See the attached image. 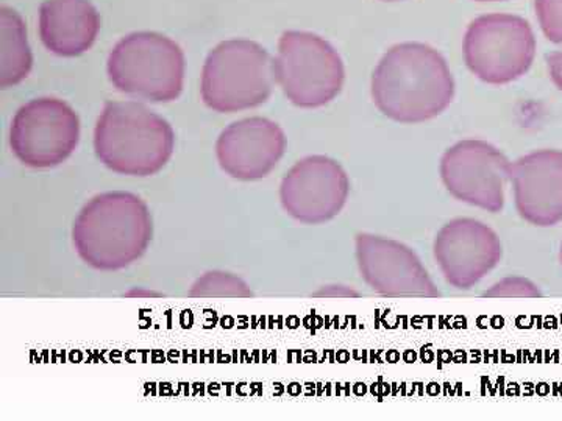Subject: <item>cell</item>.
I'll return each instance as SVG.
<instances>
[{
	"label": "cell",
	"mask_w": 562,
	"mask_h": 421,
	"mask_svg": "<svg viewBox=\"0 0 562 421\" xmlns=\"http://www.w3.org/2000/svg\"><path fill=\"white\" fill-rule=\"evenodd\" d=\"M453 95L454 80L446 58L427 44H397L373 70V103L401 124L435 120L449 109Z\"/></svg>",
	"instance_id": "cell-1"
},
{
	"label": "cell",
	"mask_w": 562,
	"mask_h": 421,
	"mask_svg": "<svg viewBox=\"0 0 562 421\" xmlns=\"http://www.w3.org/2000/svg\"><path fill=\"white\" fill-rule=\"evenodd\" d=\"M154 221L147 203L132 192L92 197L74 221L72 242L85 264L102 272L131 268L149 249Z\"/></svg>",
	"instance_id": "cell-2"
},
{
	"label": "cell",
	"mask_w": 562,
	"mask_h": 421,
	"mask_svg": "<svg viewBox=\"0 0 562 421\" xmlns=\"http://www.w3.org/2000/svg\"><path fill=\"white\" fill-rule=\"evenodd\" d=\"M176 149V133L139 102H109L94 130V150L110 171L128 177L155 175Z\"/></svg>",
	"instance_id": "cell-3"
},
{
	"label": "cell",
	"mask_w": 562,
	"mask_h": 421,
	"mask_svg": "<svg viewBox=\"0 0 562 421\" xmlns=\"http://www.w3.org/2000/svg\"><path fill=\"white\" fill-rule=\"evenodd\" d=\"M106 69L117 91L139 101L168 103L183 91V50L160 33L125 36L111 50Z\"/></svg>",
	"instance_id": "cell-4"
},
{
	"label": "cell",
	"mask_w": 562,
	"mask_h": 421,
	"mask_svg": "<svg viewBox=\"0 0 562 421\" xmlns=\"http://www.w3.org/2000/svg\"><path fill=\"white\" fill-rule=\"evenodd\" d=\"M273 61L255 41L231 39L214 47L202 70L203 102L217 113L257 109L272 94Z\"/></svg>",
	"instance_id": "cell-5"
},
{
	"label": "cell",
	"mask_w": 562,
	"mask_h": 421,
	"mask_svg": "<svg viewBox=\"0 0 562 421\" xmlns=\"http://www.w3.org/2000/svg\"><path fill=\"white\" fill-rule=\"evenodd\" d=\"M273 77L288 101L301 109H319L338 98L346 69L338 52L308 32L281 35Z\"/></svg>",
	"instance_id": "cell-6"
},
{
	"label": "cell",
	"mask_w": 562,
	"mask_h": 421,
	"mask_svg": "<svg viewBox=\"0 0 562 421\" xmlns=\"http://www.w3.org/2000/svg\"><path fill=\"white\" fill-rule=\"evenodd\" d=\"M536 39L530 24L512 14H487L469 25L464 60L480 80L506 84L531 68Z\"/></svg>",
	"instance_id": "cell-7"
},
{
	"label": "cell",
	"mask_w": 562,
	"mask_h": 421,
	"mask_svg": "<svg viewBox=\"0 0 562 421\" xmlns=\"http://www.w3.org/2000/svg\"><path fill=\"white\" fill-rule=\"evenodd\" d=\"M79 140V116L58 99L25 103L11 121V150L27 168L50 169L61 164L77 149Z\"/></svg>",
	"instance_id": "cell-8"
},
{
	"label": "cell",
	"mask_w": 562,
	"mask_h": 421,
	"mask_svg": "<svg viewBox=\"0 0 562 421\" xmlns=\"http://www.w3.org/2000/svg\"><path fill=\"white\" fill-rule=\"evenodd\" d=\"M512 162L486 140L468 139L443 153L441 179L457 201L487 213H501Z\"/></svg>",
	"instance_id": "cell-9"
},
{
	"label": "cell",
	"mask_w": 562,
	"mask_h": 421,
	"mask_svg": "<svg viewBox=\"0 0 562 421\" xmlns=\"http://www.w3.org/2000/svg\"><path fill=\"white\" fill-rule=\"evenodd\" d=\"M355 254L361 278L383 297H441L419 257L405 243L360 232L355 239Z\"/></svg>",
	"instance_id": "cell-10"
},
{
	"label": "cell",
	"mask_w": 562,
	"mask_h": 421,
	"mask_svg": "<svg viewBox=\"0 0 562 421\" xmlns=\"http://www.w3.org/2000/svg\"><path fill=\"white\" fill-rule=\"evenodd\" d=\"M350 194V180L338 161L322 155L295 162L280 186L284 213L305 225L330 221L341 213Z\"/></svg>",
	"instance_id": "cell-11"
},
{
	"label": "cell",
	"mask_w": 562,
	"mask_h": 421,
	"mask_svg": "<svg viewBox=\"0 0 562 421\" xmlns=\"http://www.w3.org/2000/svg\"><path fill=\"white\" fill-rule=\"evenodd\" d=\"M432 253L447 283L468 291L501 264L503 249L497 232L486 224L458 217L438 231Z\"/></svg>",
	"instance_id": "cell-12"
},
{
	"label": "cell",
	"mask_w": 562,
	"mask_h": 421,
	"mask_svg": "<svg viewBox=\"0 0 562 421\" xmlns=\"http://www.w3.org/2000/svg\"><path fill=\"white\" fill-rule=\"evenodd\" d=\"M284 150V132L279 124L266 117L233 122L216 143L222 171L241 181L266 179L283 158Z\"/></svg>",
	"instance_id": "cell-13"
},
{
	"label": "cell",
	"mask_w": 562,
	"mask_h": 421,
	"mask_svg": "<svg viewBox=\"0 0 562 421\" xmlns=\"http://www.w3.org/2000/svg\"><path fill=\"white\" fill-rule=\"evenodd\" d=\"M517 213L535 227H554L562 221V151L538 150L512 164Z\"/></svg>",
	"instance_id": "cell-14"
},
{
	"label": "cell",
	"mask_w": 562,
	"mask_h": 421,
	"mask_svg": "<svg viewBox=\"0 0 562 421\" xmlns=\"http://www.w3.org/2000/svg\"><path fill=\"white\" fill-rule=\"evenodd\" d=\"M101 31V16L90 0H46L40 9V35L58 57L90 50Z\"/></svg>",
	"instance_id": "cell-15"
},
{
	"label": "cell",
	"mask_w": 562,
	"mask_h": 421,
	"mask_svg": "<svg viewBox=\"0 0 562 421\" xmlns=\"http://www.w3.org/2000/svg\"><path fill=\"white\" fill-rule=\"evenodd\" d=\"M33 66L24 21L16 11L0 9V88L7 90L27 79Z\"/></svg>",
	"instance_id": "cell-16"
},
{
	"label": "cell",
	"mask_w": 562,
	"mask_h": 421,
	"mask_svg": "<svg viewBox=\"0 0 562 421\" xmlns=\"http://www.w3.org/2000/svg\"><path fill=\"white\" fill-rule=\"evenodd\" d=\"M188 295L192 298H250L254 292L238 275L213 271L195 280Z\"/></svg>",
	"instance_id": "cell-17"
},
{
	"label": "cell",
	"mask_w": 562,
	"mask_h": 421,
	"mask_svg": "<svg viewBox=\"0 0 562 421\" xmlns=\"http://www.w3.org/2000/svg\"><path fill=\"white\" fill-rule=\"evenodd\" d=\"M542 292L532 281L522 276H509L495 283L490 291L484 292L487 298H538Z\"/></svg>",
	"instance_id": "cell-18"
},
{
	"label": "cell",
	"mask_w": 562,
	"mask_h": 421,
	"mask_svg": "<svg viewBox=\"0 0 562 421\" xmlns=\"http://www.w3.org/2000/svg\"><path fill=\"white\" fill-rule=\"evenodd\" d=\"M536 11L547 38L562 44V0H536Z\"/></svg>",
	"instance_id": "cell-19"
},
{
	"label": "cell",
	"mask_w": 562,
	"mask_h": 421,
	"mask_svg": "<svg viewBox=\"0 0 562 421\" xmlns=\"http://www.w3.org/2000/svg\"><path fill=\"white\" fill-rule=\"evenodd\" d=\"M549 62L550 77L553 83L557 84L558 90L562 91V52H554V54L547 57Z\"/></svg>",
	"instance_id": "cell-20"
},
{
	"label": "cell",
	"mask_w": 562,
	"mask_h": 421,
	"mask_svg": "<svg viewBox=\"0 0 562 421\" xmlns=\"http://www.w3.org/2000/svg\"><path fill=\"white\" fill-rule=\"evenodd\" d=\"M330 287V291L328 289H322L321 292H316V297H328V298H349V297H360V294H358L357 291L349 289V287L346 286H328Z\"/></svg>",
	"instance_id": "cell-21"
},
{
	"label": "cell",
	"mask_w": 562,
	"mask_h": 421,
	"mask_svg": "<svg viewBox=\"0 0 562 421\" xmlns=\"http://www.w3.org/2000/svg\"><path fill=\"white\" fill-rule=\"evenodd\" d=\"M479 2H498V0H479Z\"/></svg>",
	"instance_id": "cell-22"
},
{
	"label": "cell",
	"mask_w": 562,
	"mask_h": 421,
	"mask_svg": "<svg viewBox=\"0 0 562 421\" xmlns=\"http://www.w3.org/2000/svg\"><path fill=\"white\" fill-rule=\"evenodd\" d=\"M560 260H561V265H562V246H561Z\"/></svg>",
	"instance_id": "cell-23"
}]
</instances>
